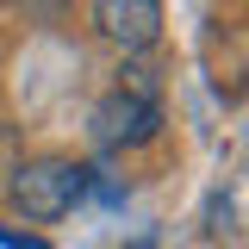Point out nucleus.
<instances>
[{
	"label": "nucleus",
	"mask_w": 249,
	"mask_h": 249,
	"mask_svg": "<svg viewBox=\"0 0 249 249\" xmlns=\"http://www.w3.org/2000/svg\"><path fill=\"white\" fill-rule=\"evenodd\" d=\"M93 168L75 156H31L19 168H6V206L25 218V224H56L88 199Z\"/></svg>",
	"instance_id": "obj_1"
},
{
	"label": "nucleus",
	"mask_w": 249,
	"mask_h": 249,
	"mask_svg": "<svg viewBox=\"0 0 249 249\" xmlns=\"http://www.w3.org/2000/svg\"><path fill=\"white\" fill-rule=\"evenodd\" d=\"M156 131H162V106L137 100V93H119V88L88 112L93 150H143V143H156Z\"/></svg>",
	"instance_id": "obj_2"
},
{
	"label": "nucleus",
	"mask_w": 249,
	"mask_h": 249,
	"mask_svg": "<svg viewBox=\"0 0 249 249\" xmlns=\"http://www.w3.org/2000/svg\"><path fill=\"white\" fill-rule=\"evenodd\" d=\"M93 25L112 50L150 56L162 44V31H168V13H162V0H93Z\"/></svg>",
	"instance_id": "obj_3"
}]
</instances>
